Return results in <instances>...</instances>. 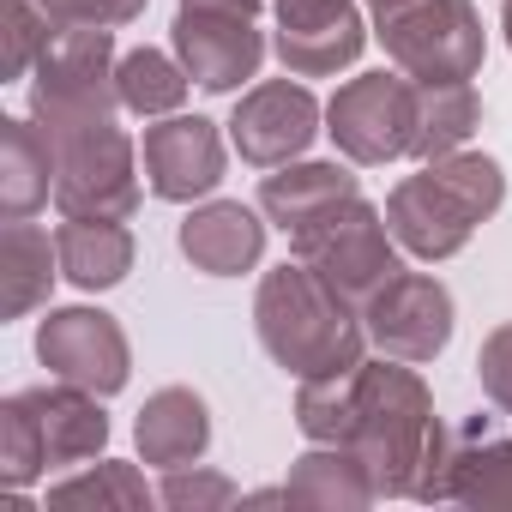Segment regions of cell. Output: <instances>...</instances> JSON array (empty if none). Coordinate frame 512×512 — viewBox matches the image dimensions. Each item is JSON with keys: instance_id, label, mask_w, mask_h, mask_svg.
Returning <instances> with one entry per match:
<instances>
[{"instance_id": "obj_31", "label": "cell", "mask_w": 512, "mask_h": 512, "mask_svg": "<svg viewBox=\"0 0 512 512\" xmlns=\"http://www.w3.org/2000/svg\"><path fill=\"white\" fill-rule=\"evenodd\" d=\"M476 380H482L488 404H500V410L512 416V320L482 338V350H476Z\"/></svg>"}, {"instance_id": "obj_17", "label": "cell", "mask_w": 512, "mask_h": 512, "mask_svg": "<svg viewBox=\"0 0 512 512\" xmlns=\"http://www.w3.org/2000/svg\"><path fill=\"white\" fill-rule=\"evenodd\" d=\"M25 404H31V416H37L49 470L85 464V458H97V452L109 446V416H103L97 392H85V386H73V380H55V386H31Z\"/></svg>"}, {"instance_id": "obj_18", "label": "cell", "mask_w": 512, "mask_h": 512, "mask_svg": "<svg viewBox=\"0 0 512 512\" xmlns=\"http://www.w3.org/2000/svg\"><path fill=\"white\" fill-rule=\"evenodd\" d=\"M133 440H139V458L157 464V470L199 464L205 446H211V410L193 386H163V392L145 398V410L133 422Z\"/></svg>"}, {"instance_id": "obj_20", "label": "cell", "mask_w": 512, "mask_h": 512, "mask_svg": "<svg viewBox=\"0 0 512 512\" xmlns=\"http://www.w3.org/2000/svg\"><path fill=\"white\" fill-rule=\"evenodd\" d=\"M350 193H362V181H356L344 163H284L278 175L260 181V211H266L284 235H296L302 223H314L320 211H332V205L350 199Z\"/></svg>"}, {"instance_id": "obj_19", "label": "cell", "mask_w": 512, "mask_h": 512, "mask_svg": "<svg viewBox=\"0 0 512 512\" xmlns=\"http://www.w3.org/2000/svg\"><path fill=\"white\" fill-rule=\"evenodd\" d=\"M55 247H61V278L85 296L115 290L133 272V229L121 217H67L55 229Z\"/></svg>"}, {"instance_id": "obj_4", "label": "cell", "mask_w": 512, "mask_h": 512, "mask_svg": "<svg viewBox=\"0 0 512 512\" xmlns=\"http://www.w3.org/2000/svg\"><path fill=\"white\" fill-rule=\"evenodd\" d=\"M55 151V205L61 217H133L139 211V151L115 115L37 121Z\"/></svg>"}, {"instance_id": "obj_30", "label": "cell", "mask_w": 512, "mask_h": 512, "mask_svg": "<svg viewBox=\"0 0 512 512\" xmlns=\"http://www.w3.org/2000/svg\"><path fill=\"white\" fill-rule=\"evenodd\" d=\"M37 7H43L55 25H97V31H115V25H133L151 0H37Z\"/></svg>"}, {"instance_id": "obj_29", "label": "cell", "mask_w": 512, "mask_h": 512, "mask_svg": "<svg viewBox=\"0 0 512 512\" xmlns=\"http://www.w3.org/2000/svg\"><path fill=\"white\" fill-rule=\"evenodd\" d=\"M157 500H163V506H175V512H217V506H235V500H241V488H235L223 470L181 464V470H163Z\"/></svg>"}, {"instance_id": "obj_15", "label": "cell", "mask_w": 512, "mask_h": 512, "mask_svg": "<svg viewBox=\"0 0 512 512\" xmlns=\"http://www.w3.org/2000/svg\"><path fill=\"white\" fill-rule=\"evenodd\" d=\"M181 253L205 278H241L266 253V223L241 199H205L181 217Z\"/></svg>"}, {"instance_id": "obj_34", "label": "cell", "mask_w": 512, "mask_h": 512, "mask_svg": "<svg viewBox=\"0 0 512 512\" xmlns=\"http://www.w3.org/2000/svg\"><path fill=\"white\" fill-rule=\"evenodd\" d=\"M500 31H506V49H512V0L500 7Z\"/></svg>"}, {"instance_id": "obj_21", "label": "cell", "mask_w": 512, "mask_h": 512, "mask_svg": "<svg viewBox=\"0 0 512 512\" xmlns=\"http://www.w3.org/2000/svg\"><path fill=\"white\" fill-rule=\"evenodd\" d=\"M49 193H55V151L43 127L7 115L0 121V211L31 217L37 205H49Z\"/></svg>"}, {"instance_id": "obj_32", "label": "cell", "mask_w": 512, "mask_h": 512, "mask_svg": "<svg viewBox=\"0 0 512 512\" xmlns=\"http://www.w3.org/2000/svg\"><path fill=\"white\" fill-rule=\"evenodd\" d=\"M181 7H199V13H241V19H260V7H272V0H181Z\"/></svg>"}, {"instance_id": "obj_26", "label": "cell", "mask_w": 512, "mask_h": 512, "mask_svg": "<svg viewBox=\"0 0 512 512\" xmlns=\"http://www.w3.org/2000/svg\"><path fill=\"white\" fill-rule=\"evenodd\" d=\"M151 500L157 494L145 488V476L133 464H121V458H103V464H91V470L49 488V506H97V512H145Z\"/></svg>"}, {"instance_id": "obj_8", "label": "cell", "mask_w": 512, "mask_h": 512, "mask_svg": "<svg viewBox=\"0 0 512 512\" xmlns=\"http://www.w3.org/2000/svg\"><path fill=\"white\" fill-rule=\"evenodd\" d=\"M326 133L362 169L410 157V145H416V79L410 73H356L326 103Z\"/></svg>"}, {"instance_id": "obj_13", "label": "cell", "mask_w": 512, "mask_h": 512, "mask_svg": "<svg viewBox=\"0 0 512 512\" xmlns=\"http://www.w3.org/2000/svg\"><path fill=\"white\" fill-rule=\"evenodd\" d=\"M145 187L169 205H193L205 193H217L223 169H229V151H223V133L217 121L205 115H163L145 127Z\"/></svg>"}, {"instance_id": "obj_6", "label": "cell", "mask_w": 512, "mask_h": 512, "mask_svg": "<svg viewBox=\"0 0 512 512\" xmlns=\"http://www.w3.org/2000/svg\"><path fill=\"white\" fill-rule=\"evenodd\" d=\"M374 37L386 43L392 67L440 85V79H476L488 55V31L470 0H410V7L374 19Z\"/></svg>"}, {"instance_id": "obj_23", "label": "cell", "mask_w": 512, "mask_h": 512, "mask_svg": "<svg viewBox=\"0 0 512 512\" xmlns=\"http://www.w3.org/2000/svg\"><path fill=\"white\" fill-rule=\"evenodd\" d=\"M476 127H482V97L470 79H440V85L416 79V145H410V157L434 163L446 151H464Z\"/></svg>"}, {"instance_id": "obj_2", "label": "cell", "mask_w": 512, "mask_h": 512, "mask_svg": "<svg viewBox=\"0 0 512 512\" xmlns=\"http://www.w3.org/2000/svg\"><path fill=\"white\" fill-rule=\"evenodd\" d=\"M253 326H260L266 356L296 380H326L356 362H368V326L344 290H332L314 266L284 260L260 278L253 296Z\"/></svg>"}, {"instance_id": "obj_10", "label": "cell", "mask_w": 512, "mask_h": 512, "mask_svg": "<svg viewBox=\"0 0 512 512\" xmlns=\"http://www.w3.org/2000/svg\"><path fill=\"white\" fill-rule=\"evenodd\" d=\"M37 362L55 380H73L97 398L121 392L133 374V350L115 314L103 308H49V320L37 326Z\"/></svg>"}, {"instance_id": "obj_25", "label": "cell", "mask_w": 512, "mask_h": 512, "mask_svg": "<svg viewBox=\"0 0 512 512\" xmlns=\"http://www.w3.org/2000/svg\"><path fill=\"white\" fill-rule=\"evenodd\" d=\"M187 85L193 73L181 67V55H163V49H133L121 55L115 67V91H121V109L145 115V121H163L187 103Z\"/></svg>"}, {"instance_id": "obj_11", "label": "cell", "mask_w": 512, "mask_h": 512, "mask_svg": "<svg viewBox=\"0 0 512 512\" xmlns=\"http://www.w3.org/2000/svg\"><path fill=\"white\" fill-rule=\"evenodd\" d=\"M326 109H320V97L308 91V85H296V79H266V85H253L241 103H235V115H229V139H235V151H241V163H253V169H284V163H296L326 127Z\"/></svg>"}, {"instance_id": "obj_22", "label": "cell", "mask_w": 512, "mask_h": 512, "mask_svg": "<svg viewBox=\"0 0 512 512\" xmlns=\"http://www.w3.org/2000/svg\"><path fill=\"white\" fill-rule=\"evenodd\" d=\"M55 266H61V247H49V235L31 217H7V235H0V278H7V302H0V314L25 320L31 308H43L49 290H55Z\"/></svg>"}, {"instance_id": "obj_9", "label": "cell", "mask_w": 512, "mask_h": 512, "mask_svg": "<svg viewBox=\"0 0 512 512\" xmlns=\"http://www.w3.org/2000/svg\"><path fill=\"white\" fill-rule=\"evenodd\" d=\"M452 290L428 272H398L386 278L368 302H362V326H368V344L380 356H398V362H434L446 344H452Z\"/></svg>"}, {"instance_id": "obj_7", "label": "cell", "mask_w": 512, "mask_h": 512, "mask_svg": "<svg viewBox=\"0 0 512 512\" xmlns=\"http://www.w3.org/2000/svg\"><path fill=\"white\" fill-rule=\"evenodd\" d=\"M115 31L97 25H55L49 49L31 67V121H79V115H115Z\"/></svg>"}, {"instance_id": "obj_14", "label": "cell", "mask_w": 512, "mask_h": 512, "mask_svg": "<svg viewBox=\"0 0 512 512\" xmlns=\"http://www.w3.org/2000/svg\"><path fill=\"white\" fill-rule=\"evenodd\" d=\"M175 55L181 67L193 73L199 91L211 97H229L241 91L266 61V37L253 31V19L241 13H199V7H181L175 13Z\"/></svg>"}, {"instance_id": "obj_12", "label": "cell", "mask_w": 512, "mask_h": 512, "mask_svg": "<svg viewBox=\"0 0 512 512\" xmlns=\"http://www.w3.org/2000/svg\"><path fill=\"white\" fill-rule=\"evenodd\" d=\"M272 13H278L272 49L296 79H332L356 67L368 49V25L356 0H272Z\"/></svg>"}, {"instance_id": "obj_3", "label": "cell", "mask_w": 512, "mask_h": 512, "mask_svg": "<svg viewBox=\"0 0 512 512\" xmlns=\"http://www.w3.org/2000/svg\"><path fill=\"white\" fill-rule=\"evenodd\" d=\"M506 205V175L488 151H446L386 193V223L416 260H452L464 241Z\"/></svg>"}, {"instance_id": "obj_1", "label": "cell", "mask_w": 512, "mask_h": 512, "mask_svg": "<svg viewBox=\"0 0 512 512\" xmlns=\"http://www.w3.org/2000/svg\"><path fill=\"white\" fill-rule=\"evenodd\" d=\"M344 446L368 464L380 500H404L410 494V500L434 506L452 434L440 428L434 392L416 374V362L380 356V362L356 368V410H350V440Z\"/></svg>"}, {"instance_id": "obj_28", "label": "cell", "mask_w": 512, "mask_h": 512, "mask_svg": "<svg viewBox=\"0 0 512 512\" xmlns=\"http://www.w3.org/2000/svg\"><path fill=\"white\" fill-rule=\"evenodd\" d=\"M49 37H55V19L37 0H0V79H25L49 49Z\"/></svg>"}, {"instance_id": "obj_27", "label": "cell", "mask_w": 512, "mask_h": 512, "mask_svg": "<svg viewBox=\"0 0 512 512\" xmlns=\"http://www.w3.org/2000/svg\"><path fill=\"white\" fill-rule=\"evenodd\" d=\"M43 470H49V458H43L37 416L25 404V392H13L7 404H0V482H7V488H31Z\"/></svg>"}, {"instance_id": "obj_33", "label": "cell", "mask_w": 512, "mask_h": 512, "mask_svg": "<svg viewBox=\"0 0 512 512\" xmlns=\"http://www.w3.org/2000/svg\"><path fill=\"white\" fill-rule=\"evenodd\" d=\"M398 7H410V0H368V13H374V19H386V13H398Z\"/></svg>"}, {"instance_id": "obj_24", "label": "cell", "mask_w": 512, "mask_h": 512, "mask_svg": "<svg viewBox=\"0 0 512 512\" xmlns=\"http://www.w3.org/2000/svg\"><path fill=\"white\" fill-rule=\"evenodd\" d=\"M290 506H374V476L350 446H314L296 458L290 482H284Z\"/></svg>"}, {"instance_id": "obj_16", "label": "cell", "mask_w": 512, "mask_h": 512, "mask_svg": "<svg viewBox=\"0 0 512 512\" xmlns=\"http://www.w3.org/2000/svg\"><path fill=\"white\" fill-rule=\"evenodd\" d=\"M434 500L476 506V512H512V440L488 434L482 422H470L464 434H452Z\"/></svg>"}, {"instance_id": "obj_5", "label": "cell", "mask_w": 512, "mask_h": 512, "mask_svg": "<svg viewBox=\"0 0 512 512\" xmlns=\"http://www.w3.org/2000/svg\"><path fill=\"white\" fill-rule=\"evenodd\" d=\"M290 253L302 266H314L332 290H344L356 308L386 284V278H398L404 266H398V235H392V223L362 199V193H350V199H338L332 211H320L314 223H302L296 235H290Z\"/></svg>"}]
</instances>
